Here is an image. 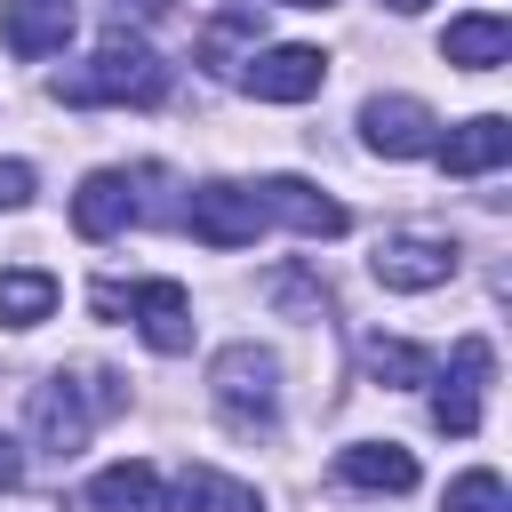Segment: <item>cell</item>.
I'll list each match as a JSON object with an SVG mask.
<instances>
[{"label":"cell","mask_w":512,"mask_h":512,"mask_svg":"<svg viewBox=\"0 0 512 512\" xmlns=\"http://www.w3.org/2000/svg\"><path fill=\"white\" fill-rule=\"evenodd\" d=\"M336 480L368 488V496H408L416 488V456L400 440H352V448H336Z\"/></svg>","instance_id":"13"},{"label":"cell","mask_w":512,"mask_h":512,"mask_svg":"<svg viewBox=\"0 0 512 512\" xmlns=\"http://www.w3.org/2000/svg\"><path fill=\"white\" fill-rule=\"evenodd\" d=\"M160 96H168V64L128 32H112L88 64L56 72V104H160Z\"/></svg>","instance_id":"1"},{"label":"cell","mask_w":512,"mask_h":512,"mask_svg":"<svg viewBox=\"0 0 512 512\" xmlns=\"http://www.w3.org/2000/svg\"><path fill=\"white\" fill-rule=\"evenodd\" d=\"M440 56L464 64V72H496V64L512 56V24H504V16H456V24L440 32Z\"/></svg>","instance_id":"15"},{"label":"cell","mask_w":512,"mask_h":512,"mask_svg":"<svg viewBox=\"0 0 512 512\" xmlns=\"http://www.w3.org/2000/svg\"><path fill=\"white\" fill-rule=\"evenodd\" d=\"M240 40H256V8H224L208 32H200V64L208 72H232V48Z\"/></svg>","instance_id":"21"},{"label":"cell","mask_w":512,"mask_h":512,"mask_svg":"<svg viewBox=\"0 0 512 512\" xmlns=\"http://www.w3.org/2000/svg\"><path fill=\"white\" fill-rule=\"evenodd\" d=\"M72 0H0V48L8 56H24V64H40V56H56L64 40H72Z\"/></svg>","instance_id":"11"},{"label":"cell","mask_w":512,"mask_h":512,"mask_svg":"<svg viewBox=\"0 0 512 512\" xmlns=\"http://www.w3.org/2000/svg\"><path fill=\"white\" fill-rule=\"evenodd\" d=\"M32 200V168L24 160H0V208H24Z\"/></svg>","instance_id":"22"},{"label":"cell","mask_w":512,"mask_h":512,"mask_svg":"<svg viewBox=\"0 0 512 512\" xmlns=\"http://www.w3.org/2000/svg\"><path fill=\"white\" fill-rule=\"evenodd\" d=\"M128 392H120V376H104V368H88V376H48V384H32V440L48 448V456H80L88 448V424L96 416H112Z\"/></svg>","instance_id":"2"},{"label":"cell","mask_w":512,"mask_h":512,"mask_svg":"<svg viewBox=\"0 0 512 512\" xmlns=\"http://www.w3.org/2000/svg\"><path fill=\"white\" fill-rule=\"evenodd\" d=\"M368 272H376L392 296H424V288H440V280L456 272V248L432 240V232H384L376 256H368Z\"/></svg>","instance_id":"8"},{"label":"cell","mask_w":512,"mask_h":512,"mask_svg":"<svg viewBox=\"0 0 512 512\" xmlns=\"http://www.w3.org/2000/svg\"><path fill=\"white\" fill-rule=\"evenodd\" d=\"M208 392H216V408H224L240 432H264V424L280 416V352H264V344H224V352L208 360Z\"/></svg>","instance_id":"3"},{"label":"cell","mask_w":512,"mask_h":512,"mask_svg":"<svg viewBox=\"0 0 512 512\" xmlns=\"http://www.w3.org/2000/svg\"><path fill=\"white\" fill-rule=\"evenodd\" d=\"M184 224H192V240H200V248H248V240L264 232V208H256V192H248V184H192Z\"/></svg>","instance_id":"7"},{"label":"cell","mask_w":512,"mask_h":512,"mask_svg":"<svg viewBox=\"0 0 512 512\" xmlns=\"http://www.w3.org/2000/svg\"><path fill=\"white\" fill-rule=\"evenodd\" d=\"M128 216H136V176H128V168H96V176L72 192V232H80V240H112Z\"/></svg>","instance_id":"14"},{"label":"cell","mask_w":512,"mask_h":512,"mask_svg":"<svg viewBox=\"0 0 512 512\" xmlns=\"http://www.w3.org/2000/svg\"><path fill=\"white\" fill-rule=\"evenodd\" d=\"M440 512H512V496H504V480H496L488 464H472V472H456V480H448Z\"/></svg>","instance_id":"20"},{"label":"cell","mask_w":512,"mask_h":512,"mask_svg":"<svg viewBox=\"0 0 512 512\" xmlns=\"http://www.w3.org/2000/svg\"><path fill=\"white\" fill-rule=\"evenodd\" d=\"M280 8H328V0H280Z\"/></svg>","instance_id":"26"},{"label":"cell","mask_w":512,"mask_h":512,"mask_svg":"<svg viewBox=\"0 0 512 512\" xmlns=\"http://www.w3.org/2000/svg\"><path fill=\"white\" fill-rule=\"evenodd\" d=\"M176 512H264V496H256L248 480L216 472V464H184V480H176Z\"/></svg>","instance_id":"18"},{"label":"cell","mask_w":512,"mask_h":512,"mask_svg":"<svg viewBox=\"0 0 512 512\" xmlns=\"http://www.w3.org/2000/svg\"><path fill=\"white\" fill-rule=\"evenodd\" d=\"M168 8H176V0H112V16H120V24H128V16H136V24H160Z\"/></svg>","instance_id":"23"},{"label":"cell","mask_w":512,"mask_h":512,"mask_svg":"<svg viewBox=\"0 0 512 512\" xmlns=\"http://www.w3.org/2000/svg\"><path fill=\"white\" fill-rule=\"evenodd\" d=\"M256 192V208H264V224H288V232H304V240H336L352 216H344V200H328L320 184H304V176H264V184H248Z\"/></svg>","instance_id":"9"},{"label":"cell","mask_w":512,"mask_h":512,"mask_svg":"<svg viewBox=\"0 0 512 512\" xmlns=\"http://www.w3.org/2000/svg\"><path fill=\"white\" fill-rule=\"evenodd\" d=\"M384 8H392V16H416V8H432V0H384Z\"/></svg>","instance_id":"25"},{"label":"cell","mask_w":512,"mask_h":512,"mask_svg":"<svg viewBox=\"0 0 512 512\" xmlns=\"http://www.w3.org/2000/svg\"><path fill=\"white\" fill-rule=\"evenodd\" d=\"M488 376H496V352H488V336H464V344L448 352V376L432 368V424H440L448 440H472V432H480Z\"/></svg>","instance_id":"4"},{"label":"cell","mask_w":512,"mask_h":512,"mask_svg":"<svg viewBox=\"0 0 512 512\" xmlns=\"http://www.w3.org/2000/svg\"><path fill=\"white\" fill-rule=\"evenodd\" d=\"M88 504L96 512H168V488H160L152 464H104L88 480Z\"/></svg>","instance_id":"16"},{"label":"cell","mask_w":512,"mask_h":512,"mask_svg":"<svg viewBox=\"0 0 512 512\" xmlns=\"http://www.w3.org/2000/svg\"><path fill=\"white\" fill-rule=\"evenodd\" d=\"M360 368H368L384 392H416V384H432V352L408 344V336H360Z\"/></svg>","instance_id":"17"},{"label":"cell","mask_w":512,"mask_h":512,"mask_svg":"<svg viewBox=\"0 0 512 512\" xmlns=\"http://www.w3.org/2000/svg\"><path fill=\"white\" fill-rule=\"evenodd\" d=\"M432 152H440V168H448V176H496V168L512 160V120H504V112H480V120L448 128Z\"/></svg>","instance_id":"12"},{"label":"cell","mask_w":512,"mask_h":512,"mask_svg":"<svg viewBox=\"0 0 512 512\" xmlns=\"http://www.w3.org/2000/svg\"><path fill=\"white\" fill-rule=\"evenodd\" d=\"M360 144L384 152V160H424V152L440 144V120H432V104H416V96H368V104H360Z\"/></svg>","instance_id":"6"},{"label":"cell","mask_w":512,"mask_h":512,"mask_svg":"<svg viewBox=\"0 0 512 512\" xmlns=\"http://www.w3.org/2000/svg\"><path fill=\"white\" fill-rule=\"evenodd\" d=\"M16 480H24V448L0 432V488H16Z\"/></svg>","instance_id":"24"},{"label":"cell","mask_w":512,"mask_h":512,"mask_svg":"<svg viewBox=\"0 0 512 512\" xmlns=\"http://www.w3.org/2000/svg\"><path fill=\"white\" fill-rule=\"evenodd\" d=\"M128 320H136V336L152 344V352H192V296L176 288V280H136L128 288V304H120Z\"/></svg>","instance_id":"10"},{"label":"cell","mask_w":512,"mask_h":512,"mask_svg":"<svg viewBox=\"0 0 512 512\" xmlns=\"http://www.w3.org/2000/svg\"><path fill=\"white\" fill-rule=\"evenodd\" d=\"M48 312H56V272H40V264L0 272V320L8 328H40Z\"/></svg>","instance_id":"19"},{"label":"cell","mask_w":512,"mask_h":512,"mask_svg":"<svg viewBox=\"0 0 512 512\" xmlns=\"http://www.w3.org/2000/svg\"><path fill=\"white\" fill-rule=\"evenodd\" d=\"M320 80H328V56L304 48V40L248 48V64H240V88L264 96V104H304V96H320Z\"/></svg>","instance_id":"5"}]
</instances>
